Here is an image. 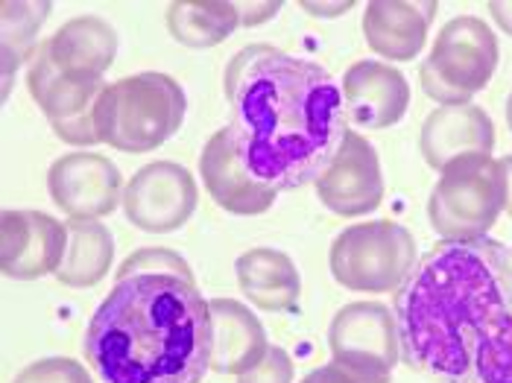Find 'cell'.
<instances>
[{"instance_id": "8992f818", "label": "cell", "mask_w": 512, "mask_h": 383, "mask_svg": "<svg viewBox=\"0 0 512 383\" xmlns=\"http://www.w3.org/2000/svg\"><path fill=\"white\" fill-rule=\"evenodd\" d=\"M501 47L492 27L477 15L451 18L419 65V85L439 106H469L477 91L489 88L498 71Z\"/></svg>"}, {"instance_id": "6da1fadb", "label": "cell", "mask_w": 512, "mask_h": 383, "mask_svg": "<svg viewBox=\"0 0 512 383\" xmlns=\"http://www.w3.org/2000/svg\"><path fill=\"white\" fill-rule=\"evenodd\" d=\"M401 360L439 383H512V249L439 243L395 293Z\"/></svg>"}, {"instance_id": "ac0fdd59", "label": "cell", "mask_w": 512, "mask_h": 383, "mask_svg": "<svg viewBox=\"0 0 512 383\" xmlns=\"http://www.w3.org/2000/svg\"><path fill=\"white\" fill-rule=\"evenodd\" d=\"M211 372L246 375L267 351V331L261 319L235 299H211Z\"/></svg>"}, {"instance_id": "603a6c76", "label": "cell", "mask_w": 512, "mask_h": 383, "mask_svg": "<svg viewBox=\"0 0 512 383\" xmlns=\"http://www.w3.org/2000/svg\"><path fill=\"white\" fill-rule=\"evenodd\" d=\"M53 3H0V44H3V97L9 94V85L21 62L33 59L39 50L41 24L50 18Z\"/></svg>"}, {"instance_id": "4316f807", "label": "cell", "mask_w": 512, "mask_h": 383, "mask_svg": "<svg viewBox=\"0 0 512 383\" xmlns=\"http://www.w3.org/2000/svg\"><path fill=\"white\" fill-rule=\"evenodd\" d=\"M240 27H258L270 18H276L281 3L278 0H267V3H235Z\"/></svg>"}, {"instance_id": "52a82bcc", "label": "cell", "mask_w": 512, "mask_h": 383, "mask_svg": "<svg viewBox=\"0 0 512 383\" xmlns=\"http://www.w3.org/2000/svg\"><path fill=\"white\" fill-rule=\"evenodd\" d=\"M419 264L413 234L393 220L355 223L343 229L328 255L331 275L340 287L355 293H398Z\"/></svg>"}, {"instance_id": "484cf974", "label": "cell", "mask_w": 512, "mask_h": 383, "mask_svg": "<svg viewBox=\"0 0 512 383\" xmlns=\"http://www.w3.org/2000/svg\"><path fill=\"white\" fill-rule=\"evenodd\" d=\"M237 383H293V357L284 348L270 345L267 357L255 369L240 375Z\"/></svg>"}, {"instance_id": "9a60e30c", "label": "cell", "mask_w": 512, "mask_h": 383, "mask_svg": "<svg viewBox=\"0 0 512 383\" xmlns=\"http://www.w3.org/2000/svg\"><path fill=\"white\" fill-rule=\"evenodd\" d=\"M340 88L349 120L372 132L395 126L410 106L407 77L390 62L360 59L343 74Z\"/></svg>"}, {"instance_id": "30bf717a", "label": "cell", "mask_w": 512, "mask_h": 383, "mask_svg": "<svg viewBox=\"0 0 512 383\" xmlns=\"http://www.w3.org/2000/svg\"><path fill=\"white\" fill-rule=\"evenodd\" d=\"M197 182L176 161H153L141 167L123 188V214L147 234L179 231L197 211Z\"/></svg>"}, {"instance_id": "3957f363", "label": "cell", "mask_w": 512, "mask_h": 383, "mask_svg": "<svg viewBox=\"0 0 512 383\" xmlns=\"http://www.w3.org/2000/svg\"><path fill=\"white\" fill-rule=\"evenodd\" d=\"M85 360L103 383H202L211 369V307L197 281L129 275L91 313Z\"/></svg>"}, {"instance_id": "8fae6325", "label": "cell", "mask_w": 512, "mask_h": 383, "mask_svg": "<svg viewBox=\"0 0 512 383\" xmlns=\"http://www.w3.org/2000/svg\"><path fill=\"white\" fill-rule=\"evenodd\" d=\"M123 176L112 158L100 153L62 155L47 170L53 205L71 220H103L123 205Z\"/></svg>"}, {"instance_id": "1f68e13d", "label": "cell", "mask_w": 512, "mask_h": 383, "mask_svg": "<svg viewBox=\"0 0 512 383\" xmlns=\"http://www.w3.org/2000/svg\"><path fill=\"white\" fill-rule=\"evenodd\" d=\"M507 126H510V132H512V91H510V97H507Z\"/></svg>"}, {"instance_id": "44dd1931", "label": "cell", "mask_w": 512, "mask_h": 383, "mask_svg": "<svg viewBox=\"0 0 512 383\" xmlns=\"http://www.w3.org/2000/svg\"><path fill=\"white\" fill-rule=\"evenodd\" d=\"M68 249L56 281L71 290L97 287L115 264V237L100 220H68Z\"/></svg>"}, {"instance_id": "83f0119b", "label": "cell", "mask_w": 512, "mask_h": 383, "mask_svg": "<svg viewBox=\"0 0 512 383\" xmlns=\"http://www.w3.org/2000/svg\"><path fill=\"white\" fill-rule=\"evenodd\" d=\"M302 383H357L340 363H325V366H319V369H314L311 375H305L302 378Z\"/></svg>"}, {"instance_id": "4dcf8cb0", "label": "cell", "mask_w": 512, "mask_h": 383, "mask_svg": "<svg viewBox=\"0 0 512 383\" xmlns=\"http://www.w3.org/2000/svg\"><path fill=\"white\" fill-rule=\"evenodd\" d=\"M501 167H504V176H507V214L512 217V155L501 158Z\"/></svg>"}, {"instance_id": "ba28073f", "label": "cell", "mask_w": 512, "mask_h": 383, "mask_svg": "<svg viewBox=\"0 0 512 383\" xmlns=\"http://www.w3.org/2000/svg\"><path fill=\"white\" fill-rule=\"evenodd\" d=\"M27 88L59 141L79 150L103 144L97 132V109L109 88L106 79L56 68L47 41H41L27 68Z\"/></svg>"}, {"instance_id": "7c38bea8", "label": "cell", "mask_w": 512, "mask_h": 383, "mask_svg": "<svg viewBox=\"0 0 512 383\" xmlns=\"http://www.w3.org/2000/svg\"><path fill=\"white\" fill-rule=\"evenodd\" d=\"M68 249V226L44 211H3L0 267L6 278L39 281L56 275Z\"/></svg>"}, {"instance_id": "277c9868", "label": "cell", "mask_w": 512, "mask_h": 383, "mask_svg": "<svg viewBox=\"0 0 512 383\" xmlns=\"http://www.w3.org/2000/svg\"><path fill=\"white\" fill-rule=\"evenodd\" d=\"M185 88L167 74L144 71L112 82L97 109L100 141L120 153H153L185 123Z\"/></svg>"}, {"instance_id": "cb8c5ba5", "label": "cell", "mask_w": 512, "mask_h": 383, "mask_svg": "<svg viewBox=\"0 0 512 383\" xmlns=\"http://www.w3.org/2000/svg\"><path fill=\"white\" fill-rule=\"evenodd\" d=\"M129 275H179V278L194 281L191 264L173 249H138V252H132L118 267L115 278L120 281Z\"/></svg>"}, {"instance_id": "ffe728a7", "label": "cell", "mask_w": 512, "mask_h": 383, "mask_svg": "<svg viewBox=\"0 0 512 383\" xmlns=\"http://www.w3.org/2000/svg\"><path fill=\"white\" fill-rule=\"evenodd\" d=\"M47 50L56 68L68 74H88L103 77L118 56V33L109 21L97 15H79L62 24L50 39Z\"/></svg>"}, {"instance_id": "5b68a950", "label": "cell", "mask_w": 512, "mask_h": 383, "mask_svg": "<svg viewBox=\"0 0 512 383\" xmlns=\"http://www.w3.org/2000/svg\"><path fill=\"white\" fill-rule=\"evenodd\" d=\"M507 211V176L501 158L469 153L439 170L428 220L445 243H469L489 237L492 226Z\"/></svg>"}, {"instance_id": "e0dca14e", "label": "cell", "mask_w": 512, "mask_h": 383, "mask_svg": "<svg viewBox=\"0 0 512 383\" xmlns=\"http://www.w3.org/2000/svg\"><path fill=\"white\" fill-rule=\"evenodd\" d=\"M495 123L480 106H436L419 129V153L428 167L442 170L448 161L469 153L492 155Z\"/></svg>"}, {"instance_id": "f1b7e54d", "label": "cell", "mask_w": 512, "mask_h": 383, "mask_svg": "<svg viewBox=\"0 0 512 383\" xmlns=\"http://www.w3.org/2000/svg\"><path fill=\"white\" fill-rule=\"evenodd\" d=\"M355 3L352 0H340V3H302V9L316 18H334V15H346Z\"/></svg>"}, {"instance_id": "2e32d148", "label": "cell", "mask_w": 512, "mask_h": 383, "mask_svg": "<svg viewBox=\"0 0 512 383\" xmlns=\"http://www.w3.org/2000/svg\"><path fill=\"white\" fill-rule=\"evenodd\" d=\"M436 9V0H372L363 9V39L387 62H413L425 50Z\"/></svg>"}, {"instance_id": "d6986e66", "label": "cell", "mask_w": 512, "mask_h": 383, "mask_svg": "<svg viewBox=\"0 0 512 383\" xmlns=\"http://www.w3.org/2000/svg\"><path fill=\"white\" fill-rule=\"evenodd\" d=\"M235 275L243 296L267 313L293 310L302 296V278L296 264L290 261V255L270 246L243 252L235 261Z\"/></svg>"}, {"instance_id": "9c48e42d", "label": "cell", "mask_w": 512, "mask_h": 383, "mask_svg": "<svg viewBox=\"0 0 512 383\" xmlns=\"http://www.w3.org/2000/svg\"><path fill=\"white\" fill-rule=\"evenodd\" d=\"M328 348L357 383H390L401 360L395 313L381 302L340 307L328 328Z\"/></svg>"}, {"instance_id": "4fadbf2b", "label": "cell", "mask_w": 512, "mask_h": 383, "mask_svg": "<svg viewBox=\"0 0 512 383\" xmlns=\"http://www.w3.org/2000/svg\"><path fill=\"white\" fill-rule=\"evenodd\" d=\"M319 202L346 220L366 217L381 208L384 202V176L378 150L360 132L346 135L334 164L316 179Z\"/></svg>"}, {"instance_id": "f546056e", "label": "cell", "mask_w": 512, "mask_h": 383, "mask_svg": "<svg viewBox=\"0 0 512 383\" xmlns=\"http://www.w3.org/2000/svg\"><path fill=\"white\" fill-rule=\"evenodd\" d=\"M489 15L498 24V30L507 33L512 39V0H492L489 3Z\"/></svg>"}, {"instance_id": "d4e9b609", "label": "cell", "mask_w": 512, "mask_h": 383, "mask_svg": "<svg viewBox=\"0 0 512 383\" xmlns=\"http://www.w3.org/2000/svg\"><path fill=\"white\" fill-rule=\"evenodd\" d=\"M12 383H94L88 369L71 360V357H44L33 360L30 366H24L18 372V378Z\"/></svg>"}, {"instance_id": "5bb4252c", "label": "cell", "mask_w": 512, "mask_h": 383, "mask_svg": "<svg viewBox=\"0 0 512 383\" xmlns=\"http://www.w3.org/2000/svg\"><path fill=\"white\" fill-rule=\"evenodd\" d=\"M199 176L208 196L235 217H258L276 205L278 191L261 185L246 170L243 158L237 153L232 129H220L208 138L199 153Z\"/></svg>"}, {"instance_id": "7a4b0ae2", "label": "cell", "mask_w": 512, "mask_h": 383, "mask_svg": "<svg viewBox=\"0 0 512 383\" xmlns=\"http://www.w3.org/2000/svg\"><path fill=\"white\" fill-rule=\"evenodd\" d=\"M223 91L246 170L278 193L316 185L349 135L337 79L273 44L237 50L226 65Z\"/></svg>"}, {"instance_id": "7402d4cb", "label": "cell", "mask_w": 512, "mask_h": 383, "mask_svg": "<svg viewBox=\"0 0 512 383\" xmlns=\"http://www.w3.org/2000/svg\"><path fill=\"white\" fill-rule=\"evenodd\" d=\"M164 21L173 39L194 50L217 47L240 27L237 6L229 0H179L167 6Z\"/></svg>"}]
</instances>
